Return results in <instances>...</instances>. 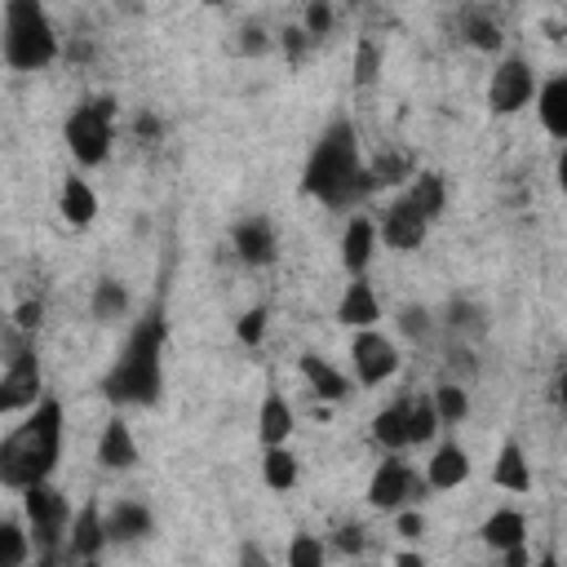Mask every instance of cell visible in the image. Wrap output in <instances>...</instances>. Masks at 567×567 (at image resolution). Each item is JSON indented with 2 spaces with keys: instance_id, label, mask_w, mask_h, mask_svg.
Returning <instances> with one entry per match:
<instances>
[{
  "instance_id": "cell-1",
  "label": "cell",
  "mask_w": 567,
  "mask_h": 567,
  "mask_svg": "<svg viewBox=\"0 0 567 567\" xmlns=\"http://www.w3.org/2000/svg\"><path fill=\"white\" fill-rule=\"evenodd\" d=\"M301 190L328 208H359V199L372 195L368 159H363L359 133L350 120H332L319 133V142L310 146L306 173H301Z\"/></svg>"
},
{
  "instance_id": "cell-2",
  "label": "cell",
  "mask_w": 567,
  "mask_h": 567,
  "mask_svg": "<svg viewBox=\"0 0 567 567\" xmlns=\"http://www.w3.org/2000/svg\"><path fill=\"white\" fill-rule=\"evenodd\" d=\"M62 425H66V416L53 394L31 403L22 412V421L0 439V487L22 492L31 483L53 478V470L62 461Z\"/></svg>"
},
{
  "instance_id": "cell-3",
  "label": "cell",
  "mask_w": 567,
  "mask_h": 567,
  "mask_svg": "<svg viewBox=\"0 0 567 567\" xmlns=\"http://www.w3.org/2000/svg\"><path fill=\"white\" fill-rule=\"evenodd\" d=\"M164 341H168V323L159 319V310H151L146 319H137L115 354V363L102 377V394L115 408H155L164 394Z\"/></svg>"
},
{
  "instance_id": "cell-4",
  "label": "cell",
  "mask_w": 567,
  "mask_h": 567,
  "mask_svg": "<svg viewBox=\"0 0 567 567\" xmlns=\"http://www.w3.org/2000/svg\"><path fill=\"white\" fill-rule=\"evenodd\" d=\"M0 58L9 71H44L62 58V35H58L44 0H4Z\"/></svg>"
},
{
  "instance_id": "cell-5",
  "label": "cell",
  "mask_w": 567,
  "mask_h": 567,
  "mask_svg": "<svg viewBox=\"0 0 567 567\" xmlns=\"http://www.w3.org/2000/svg\"><path fill=\"white\" fill-rule=\"evenodd\" d=\"M115 120H120V102L111 93H93L80 106H71V115L62 124V142H66V151L80 168H102L111 159Z\"/></svg>"
},
{
  "instance_id": "cell-6",
  "label": "cell",
  "mask_w": 567,
  "mask_h": 567,
  "mask_svg": "<svg viewBox=\"0 0 567 567\" xmlns=\"http://www.w3.org/2000/svg\"><path fill=\"white\" fill-rule=\"evenodd\" d=\"M22 523H27V532H31L35 554L58 558V554H62L66 523H71V505H66V496H62L49 478H44V483H31V487H22Z\"/></svg>"
},
{
  "instance_id": "cell-7",
  "label": "cell",
  "mask_w": 567,
  "mask_h": 567,
  "mask_svg": "<svg viewBox=\"0 0 567 567\" xmlns=\"http://www.w3.org/2000/svg\"><path fill=\"white\" fill-rule=\"evenodd\" d=\"M425 496V478L399 456V452H385L368 478V505L381 509V514H394L403 505H416Z\"/></svg>"
},
{
  "instance_id": "cell-8",
  "label": "cell",
  "mask_w": 567,
  "mask_h": 567,
  "mask_svg": "<svg viewBox=\"0 0 567 567\" xmlns=\"http://www.w3.org/2000/svg\"><path fill=\"white\" fill-rule=\"evenodd\" d=\"M536 93V71L523 53H505L496 58L492 75H487V111L492 115H518L523 106H532Z\"/></svg>"
},
{
  "instance_id": "cell-9",
  "label": "cell",
  "mask_w": 567,
  "mask_h": 567,
  "mask_svg": "<svg viewBox=\"0 0 567 567\" xmlns=\"http://www.w3.org/2000/svg\"><path fill=\"white\" fill-rule=\"evenodd\" d=\"M350 368H354V381L359 385L377 390L390 377H399L403 354H399V346L381 328H354V337H350Z\"/></svg>"
},
{
  "instance_id": "cell-10",
  "label": "cell",
  "mask_w": 567,
  "mask_h": 567,
  "mask_svg": "<svg viewBox=\"0 0 567 567\" xmlns=\"http://www.w3.org/2000/svg\"><path fill=\"white\" fill-rule=\"evenodd\" d=\"M40 399H44V363L31 346H22L0 372V416H22Z\"/></svg>"
},
{
  "instance_id": "cell-11",
  "label": "cell",
  "mask_w": 567,
  "mask_h": 567,
  "mask_svg": "<svg viewBox=\"0 0 567 567\" xmlns=\"http://www.w3.org/2000/svg\"><path fill=\"white\" fill-rule=\"evenodd\" d=\"M425 235H430V221L403 199V190L377 213V239H381L385 248H394V252H412V248H421Z\"/></svg>"
},
{
  "instance_id": "cell-12",
  "label": "cell",
  "mask_w": 567,
  "mask_h": 567,
  "mask_svg": "<svg viewBox=\"0 0 567 567\" xmlns=\"http://www.w3.org/2000/svg\"><path fill=\"white\" fill-rule=\"evenodd\" d=\"M106 549V527H102V505L97 501H84L71 523H66V536H62V558L71 563H97Z\"/></svg>"
},
{
  "instance_id": "cell-13",
  "label": "cell",
  "mask_w": 567,
  "mask_h": 567,
  "mask_svg": "<svg viewBox=\"0 0 567 567\" xmlns=\"http://www.w3.org/2000/svg\"><path fill=\"white\" fill-rule=\"evenodd\" d=\"M230 248H235V257L244 266H270L279 257V230H275L270 217L248 213V217H239L230 226Z\"/></svg>"
},
{
  "instance_id": "cell-14",
  "label": "cell",
  "mask_w": 567,
  "mask_h": 567,
  "mask_svg": "<svg viewBox=\"0 0 567 567\" xmlns=\"http://www.w3.org/2000/svg\"><path fill=\"white\" fill-rule=\"evenodd\" d=\"M377 248H381V239H377V217H368V213L354 208V213L346 217V226H341V244H337L346 275H368Z\"/></svg>"
},
{
  "instance_id": "cell-15",
  "label": "cell",
  "mask_w": 567,
  "mask_h": 567,
  "mask_svg": "<svg viewBox=\"0 0 567 567\" xmlns=\"http://www.w3.org/2000/svg\"><path fill=\"white\" fill-rule=\"evenodd\" d=\"M102 527H106V545H133V540H146L155 532V514L146 501H111L102 509Z\"/></svg>"
},
{
  "instance_id": "cell-16",
  "label": "cell",
  "mask_w": 567,
  "mask_h": 567,
  "mask_svg": "<svg viewBox=\"0 0 567 567\" xmlns=\"http://www.w3.org/2000/svg\"><path fill=\"white\" fill-rule=\"evenodd\" d=\"M137 461H142V447H137L133 425H128L120 412L106 416V425H102V434H97V465H102L106 474H128Z\"/></svg>"
},
{
  "instance_id": "cell-17",
  "label": "cell",
  "mask_w": 567,
  "mask_h": 567,
  "mask_svg": "<svg viewBox=\"0 0 567 567\" xmlns=\"http://www.w3.org/2000/svg\"><path fill=\"white\" fill-rule=\"evenodd\" d=\"M337 323L341 328H377L381 323V297L368 275H350V284L337 297Z\"/></svg>"
},
{
  "instance_id": "cell-18",
  "label": "cell",
  "mask_w": 567,
  "mask_h": 567,
  "mask_svg": "<svg viewBox=\"0 0 567 567\" xmlns=\"http://www.w3.org/2000/svg\"><path fill=\"white\" fill-rule=\"evenodd\" d=\"M470 470H474V465H470V452H465L456 439H443V443H434V452H430L421 478H425L430 492H456V487L470 478Z\"/></svg>"
},
{
  "instance_id": "cell-19",
  "label": "cell",
  "mask_w": 567,
  "mask_h": 567,
  "mask_svg": "<svg viewBox=\"0 0 567 567\" xmlns=\"http://www.w3.org/2000/svg\"><path fill=\"white\" fill-rule=\"evenodd\" d=\"M532 111H536L540 128H545L554 142H567V75H563V71H554V75L536 80Z\"/></svg>"
},
{
  "instance_id": "cell-20",
  "label": "cell",
  "mask_w": 567,
  "mask_h": 567,
  "mask_svg": "<svg viewBox=\"0 0 567 567\" xmlns=\"http://www.w3.org/2000/svg\"><path fill=\"white\" fill-rule=\"evenodd\" d=\"M97 190H93V182L89 177H80V173H71V177H62V186H58V213H62V221L71 226V230H84V226H93L97 221Z\"/></svg>"
},
{
  "instance_id": "cell-21",
  "label": "cell",
  "mask_w": 567,
  "mask_h": 567,
  "mask_svg": "<svg viewBox=\"0 0 567 567\" xmlns=\"http://www.w3.org/2000/svg\"><path fill=\"white\" fill-rule=\"evenodd\" d=\"M292 430H297V412H292V403L284 399V390H279V385H266L261 408H257V439H261V447L288 443V439H292Z\"/></svg>"
},
{
  "instance_id": "cell-22",
  "label": "cell",
  "mask_w": 567,
  "mask_h": 567,
  "mask_svg": "<svg viewBox=\"0 0 567 567\" xmlns=\"http://www.w3.org/2000/svg\"><path fill=\"white\" fill-rule=\"evenodd\" d=\"M297 372H301V381L310 385V394L315 399H323V403H341L346 394H350V377L341 372V368H332L323 354H315V350H306L301 359H297Z\"/></svg>"
},
{
  "instance_id": "cell-23",
  "label": "cell",
  "mask_w": 567,
  "mask_h": 567,
  "mask_svg": "<svg viewBox=\"0 0 567 567\" xmlns=\"http://www.w3.org/2000/svg\"><path fill=\"white\" fill-rule=\"evenodd\" d=\"M478 540H483L492 554H505V549H514V545H527V514L514 509V505L492 509V514L478 523Z\"/></svg>"
},
{
  "instance_id": "cell-24",
  "label": "cell",
  "mask_w": 567,
  "mask_h": 567,
  "mask_svg": "<svg viewBox=\"0 0 567 567\" xmlns=\"http://www.w3.org/2000/svg\"><path fill=\"white\" fill-rule=\"evenodd\" d=\"M492 483L496 487H505V492H532V461H527V452H523V443L518 439H505L501 447H496V461H492Z\"/></svg>"
},
{
  "instance_id": "cell-25",
  "label": "cell",
  "mask_w": 567,
  "mask_h": 567,
  "mask_svg": "<svg viewBox=\"0 0 567 567\" xmlns=\"http://www.w3.org/2000/svg\"><path fill=\"white\" fill-rule=\"evenodd\" d=\"M399 190H403V199H408L430 226H434V221L443 217V208H447V182H443L439 173H412Z\"/></svg>"
},
{
  "instance_id": "cell-26",
  "label": "cell",
  "mask_w": 567,
  "mask_h": 567,
  "mask_svg": "<svg viewBox=\"0 0 567 567\" xmlns=\"http://www.w3.org/2000/svg\"><path fill=\"white\" fill-rule=\"evenodd\" d=\"M372 443L381 452H408V394L390 399L385 408H377L372 416Z\"/></svg>"
},
{
  "instance_id": "cell-27",
  "label": "cell",
  "mask_w": 567,
  "mask_h": 567,
  "mask_svg": "<svg viewBox=\"0 0 567 567\" xmlns=\"http://www.w3.org/2000/svg\"><path fill=\"white\" fill-rule=\"evenodd\" d=\"M301 478V461L288 443H275V447H261V483L270 492H292Z\"/></svg>"
},
{
  "instance_id": "cell-28",
  "label": "cell",
  "mask_w": 567,
  "mask_h": 567,
  "mask_svg": "<svg viewBox=\"0 0 567 567\" xmlns=\"http://www.w3.org/2000/svg\"><path fill=\"white\" fill-rule=\"evenodd\" d=\"M133 310V297H128V288L120 284V279H97L93 284V292H89V315L97 319V323H115V319H124Z\"/></svg>"
},
{
  "instance_id": "cell-29",
  "label": "cell",
  "mask_w": 567,
  "mask_h": 567,
  "mask_svg": "<svg viewBox=\"0 0 567 567\" xmlns=\"http://www.w3.org/2000/svg\"><path fill=\"white\" fill-rule=\"evenodd\" d=\"M430 399H434V412H439V425H443V430H447V425H461V421L470 416V390H465V381H456V377L439 381V385L430 390Z\"/></svg>"
},
{
  "instance_id": "cell-30",
  "label": "cell",
  "mask_w": 567,
  "mask_h": 567,
  "mask_svg": "<svg viewBox=\"0 0 567 567\" xmlns=\"http://www.w3.org/2000/svg\"><path fill=\"white\" fill-rule=\"evenodd\" d=\"M439 412L430 394H408V447H425L439 439Z\"/></svg>"
},
{
  "instance_id": "cell-31",
  "label": "cell",
  "mask_w": 567,
  "mask_h": 567,
  "mask_svg": "<svg viewBox=\"0 0 567 567\" xmlns=\"http://www.w3.org/2000/svg\"><path fill=\"white\" fill-rule=\"evenodd\" d=\"M31 554H35V545H31L27 523H18V518H0V567H22Z\"/></svg>"
},
{
  "instance_id": "cell-32",
  "label": "cell",
  "mask_w": 567,
  "mask_h": 567,
  "mask_svg": "<svg viewBox=\"0 0 567 567\" xmlns=\"http://www.w3.org/2000/svg\"><path fill=\"white\" fill-rule=\"evenodd\" d=\"M461 35H465V44L470 49H478V53H501V22L492 18V13H470L465 18V27H461Z\"/></svg>"
},
{
  "instance_id": "cell-33",
  "label": "cell",
  "mask_w": 567,
  "mask_h": 567,
  "mask_svg": "<svg viewBox=\"0 0 567 567\" xmlns=\"http://www.w3.org/2000/svg\"><path fill=\"white\" fill-rule=\"evenodd\" d=\"M456 337H478V332H487V319H483V310L474 306V301H465V297H452L447 301V319H443Z\"/></svg>"
},
{
  "instance_id": "cell-34",
  "label": "cell",
  "mask_w": 567,
  "mask_h": 567,
  "mask_svg": "<svg viewBox=\"0 0 567 567\" xmlns=\"http://www.w3.org/2000/svg\"><path fill=\"white\" fill-rule=\"evenodd\" d=\"M323 558H328V545L315 532H297L288 540V549H284V563L288 567H323Z\"/></svg>"
},
{
  "instance_id": "cell-35",
  "label": "cell",
  "mask_w": 567,
  "mask_h": 567,
  "mask_svg": "<svg viewBox=\"0 0 567 567\" xmlns=\"http://www.w3.org/2000/svg\"><path fill=\"white\" fill-rule=\"evenodd\" d=\"M381 75V44L372 35H363L354 44V89H372Z\"/></svg>"
},
{
  "instance_id": "cell-36",
  "label": "cell",
  "mask_w": 567,
  "mask_h": 567,
  "mask_svg": "<svg viewBox=\"0 0 567 567\" xmlns=\"http://www.w3.org/2000/svg\"><path fill=\"white\" fill-rule=\"evenodd\" d=\"M408 177H412V168H408L403 155H377V159L368 164V182H372V190H381V186H403Z\"/></svg>"
},
{
  "instance_id": "cell-37",
  "label": "cell",
  "mask_w": 567,
  "mask_h": 567,
  "mask_svg": "<svg viewBox=\"0 0 567 567\" xmlns=\"http://www.w3.org/2000/svg\"><path fill=\"white\" fill-rule=\"evenodd\" d=\"M332 27H337L332 0H310L306 13H301V31H306L310 40H323V35H332Z\"/></svg>"
},
{
  "instance_id": "cell-38",
  "label": "cell",
  "mask_w": 567,
  "mask_h": 567,
  "mask_svg": "<svg viewBox=\"0 0 567 567\" xmlns=\"http://www.w3.org/2000/svg\"><path fill=\"white\" fill-rule=\"evenodd\" d=\"M266 328H270V310H266V306H252V310H244V315L235 319V337H239L244 346H261Z\"/></svg>"
},
{
  "instance_id": "cell-39",
  "label": "cell",
  "mask_w": 567,
  "mask_h": 567,
  "mask_svg": "<svg viewBox=\"0 0 567 567\" xmlns=\"http://www.w3.org/2000/svg\"><path fill=\"white\" fill-rule=\"evenodd\" d=\"M399 332H403L408 341H425V337L434 332V315H430L425 306H403V310H399Z\"/></svg>"
},
{
  "instance_id": "cell-40",
  "label": "cell",
  "mask_w": 567,
  "mask_h": 567,
  "mask_svg": "<svg viewBox=\"0 0 567 567\" xmlns=\"http://www.w3.org/2000/svg\"><path fill=\"white\" fill-rule=\"evenodd\" d=\"M394 532H399L403 540H416V536H425V514H421L416 505H403V509H394Z\"/></svg>"
},
{
  "instance_id": "cell-41",
  "label": "cell",
  "mask_w": 567,
  "mask_h": 567,
  "mask_svg": "<svg viewBox=\"0 0 567 567\" xmlns=\"http://www.w3.org/2000/svg\"><path fill=\"white\" fill-rule=\"evenodd\" d=\"M332 545H337V554H346V558L363 554V527H359V523H346V527H337Z\"/></svg>"
},
{
  "instance_id": "cell-42",
  "label": "cell",
  "mask_w": 567,
  "mask_h": 567,
  "mask_svg": "<svg viewBox=\"0 0 567 567\" xmlns=\"http://www.w3.org/2000/svg\"><path fill=\"white\" fill-rule=\"evenodd\" d=\"M13 319H18V328H22V332H35V328H40V319H44V306H40V301H22V306L13 310Z\"/></svg>"
},
{
  "instance_id": "cell-43",
  "label": "cell",
  "mask_w": 567,
  "mask_h": 567,
  "mask_svg": "<svg viewBox=\"0 0 567 567\" xmlns=\"http://www.w3.org/2000/svg\"><path fill=\"white\" fill-rule=\"evenodd\" d=\"M239 35H244V40H239V49H244V53H266V49H270V40H266V31H261V27H244Z\"/></svg>"
},
{
  "instance_id": "cell-44",
  "label": "cell",
  "mask_w": 567,
  "mask_h": 567,
  "mask_svg": "<svg viewBox=\"0 0 567 567\" xmlns=\"http://www.w3.org/2000/svg\"><path fill=\"white\" fill-rule=\"evenodd\" d=\"M239 558H252V563H261V549H257V545H244V549H239Z\"/></svg>"
},
{
  "instance_id": "cell-45",
  "label": "cell",
  "mask_w": 567,
  "mask_h": 567,
  "mask_svg": "<svg viewBox=\"0 0 567 567\" xmlns=\"http://www.w3.org/2000/svg\"><path fill=\"white\" fill-rule=\"evenodd\" d=\"M204 4H208V9H217V4H226V0H204Z\"/></svg>"
},
{
  "instance_id": "cell-46",
  "label": "cell",
  "mask_w": 567,
  "mask_h": 567,
  "mask_svg": "<svg viewBox=\"0 0 567 567\" xmlns=\"http://www.w3.org/2000/svg\"><path fill=\"white\" fill-rule=\"evenodd\" d=\"M350 4H359V0H350Z\"/></svg>"
},
{
  "instance_id": "cell-47",
  "label": "cell",
  "mask_w": 567,
  "mask_h": 567,
  "mask_svg": "<svg viewBox=\"0 0 567 567\" xmlns=\"http://www.w3.org/2000/svg\"><path fill=\"white\" fill-rule=\"evenodd\" d=\"M124 4H133V0H124Z\"/></svg>"
}]
</instances>
